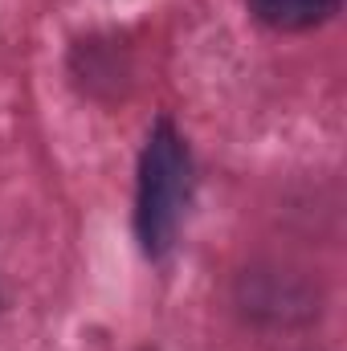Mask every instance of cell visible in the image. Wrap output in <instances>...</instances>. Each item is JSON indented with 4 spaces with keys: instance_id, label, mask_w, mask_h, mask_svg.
<instances>
[{
    "instance_id": "6da1fadb",
    "label": "cell",
    "mask_w": 347,
    "mask_h": 351,
    "mask_svg": "<svg viewBox=\"0 0 347 351\" xmlns=\"http://www.w3.org/2000/svg\"><path fill=\"white\" fill-rule=\"evenodd\" d=\"M192 196V156L184 135L168 119L156 123L139 164V196H135V233L147 258H164L176 245L184 208Z\"/></svg>"
},
{
    "instance_id": "7a4b0ae2",
    "label": "cell",
    "mask_w": 347,
    "mask_h": 351,
    "mask_svg": "<svg viewBox=\"0 0 347 351\" xmlns=\"http://www.w3.org/2000/svg\"><path fill=\"white\" fill-rule=\"evenodd\" d=\"M254 16L270 29H282V33H302V29H315L323 25L327 16H335L339 0H250Z\"/></svg>"
}]
</instances>
